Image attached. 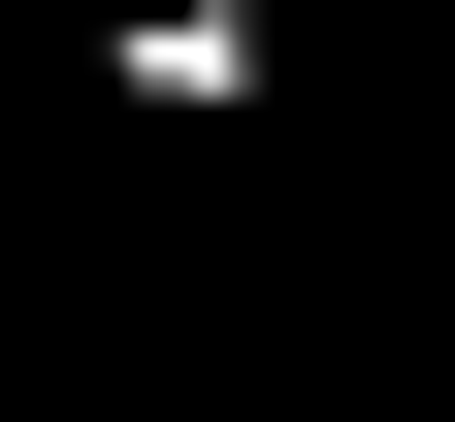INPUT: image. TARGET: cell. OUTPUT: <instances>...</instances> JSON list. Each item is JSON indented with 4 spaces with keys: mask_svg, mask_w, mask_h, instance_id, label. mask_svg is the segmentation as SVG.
Here are the masks:
<instances>
[{
    "mask_svg": "<svg viewBox=\"0 0 455 422\" xmlns=\"http://www.w3.org/2000/svg\"><path fill=\"white\" fill-rule=\"evenodd\" d=\"M260 66H293V0H98V98L131 131H228Z\"/></svg>",
    "mask_w": 455,
    "mask_h": 422,
    "instance_id": "cell-1",
    "label": "cell"
}]
</instances>
